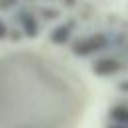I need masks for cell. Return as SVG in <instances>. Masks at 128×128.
<instances>
[{
  "label": "cell",
  "instance_id": "1",
  "mask_svg": "<svg viewBox=\"0 0 128 128\" xmlns=\"http://www.w3.org/2000/svg\"><path fill=\"white\" fill-rule=\"evenodd\" d=\"M104 46H106V40H104L102 34H98V36H92V38H88V40L78 42V44L74 46V52H78V54H92V52H96V50H102Z\"/></svg>",
  "mask_w": 128,
  "mask_h": 128
},
{
  "label": "cell",
  "instance_id": "5",
  "mask_svg": "<svg viewBox=\"0 0 128 128\" xmlns=\"http://www.w3.org/2000/svg\"><path fill=\"white\" fill-rule=\"evenodd\" d=\"M108 128H128V126H118V124H110Z\"/></svg>",
  "mask_w": 128,
  "mask_h": 128
},
{
  "label": "cell",
  "instance_id": "2",
  "mask_svg": "<svg viewBox=\"0 0 128 128\" xmlns=\"http://www.w3.org/2000/svg\"><path fill=\"white\" fill-rule=\"evenodd\" d=\"M120 68V64L114 60V58H100L94 62V72L102 74V76H110V74H116Z\"/></svg>",
  "mask_w": 128,
  "mask_h": 128
},
{
  "label": "cell",
  "instance_id": "3",
  "mask_svg": "<svg viewBox=\"0 0 128 128\" xmlns=\"http://www.w3.org/2000/svg\"><path fill=\"white\" fill-rule=\"evenodd\" d=\"M110 122L112 124H118V126H128V106H122V104H118V106H114L112 110H110Z\"/></svg>",
  "mask_w": 128,
  "mask_h": 128
},
{
  "label": "cell",
  "instance_id": "4",
  "mask_svg": "<svg viewBox=\"0 0 128 128\" xmlns=\"http://www.w3.org/2000/svg\"><path fill=\"white\" fill-rule=\"evenodd\" d=\"M120 90L122 92H128V82H120Z\"/></svg>",
  "mask_w": 128,
  "mask_h": 128
}]
</instances>
